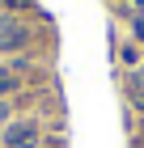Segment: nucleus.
Here are the masks:
<instances>
[{"instance_id": "20e7f679", "label": "nucleus", "mask_w": 144, "mask_h": 148, "mask_svg": "<svg viewBox=\"0 0 144 148\" xmlns=\"http://www.w3.org/2000/svg\"><path fill=\"white\" fill-rule=\"evenodd\" d=\"M9 4H13V9H17V4H25V0H9Z\"/></svg>"}, {"instance_id": "f03ea898", "label": "nucleus", "mask_w": 144, "mask_h": 148, "mask_svg": "<svg viewBox=\"0 0 144 148\" xmlns=\"http://www.w3.org/2000/svg\"><path fill=\"white\" fill-rule=\"evenodd\" d=\"M25 42V30L17 21H0V47H4V51H13V47H21Z\"/></svg>"}, {"instance_id": "7ed1b4c3", "label": "nucleus", "mask_w": 144, "mask_h": 148, "mask_svg": "<svg viewBox=\"0 0 144 148\" xmlns=\"http://www.w3.org/2000/svg\"><path fill=\"white\" fill-rule=\"evenodd\" d=\"M136 34H140V38H144V9H140V13H136Z\"/></svg>"}, {"instance_id": "f257e3e1", "label": "nucleus", "mask_w": 144, "mask_h": 148, "mask_svg": "<svg viewBox=\"0 0 144 148\" xmlns=\"http://www.w3.org/2000/svg\"><path fill=\"white\" fill-rule=\"evenodd\" d=\"M4 148H38V127L34 123H13L4 131Z\"/></svg>"}]
</instances>
